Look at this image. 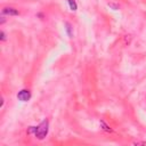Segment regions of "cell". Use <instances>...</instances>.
Here are the masks:
<instances>
[{
    "instance_id": "2",
    "label": "cell",
    "mask_w": 146,
    "mask_h": 146,
    "mask_svg": "<svg viewBox=\"0 0 146 146\" xmlns=\"http://www.w3.org/2000/svg\"><path fill=\"white\" fill-rule=\"evenodd\" d=\"M17 98H18V100H21V102H27V100H30V98H31V91H30L29 89H22L21 91H18Z\"/></svg>"
},
{
    "instance_id": "8",
    "label": "cell",
    "mask_w": 146,
    "mask_h": 146,
    "mask_svg": "<svg viewBox=\"0 0 146 146\" xmlns=\"http://www.w3.org/2000/svg\"><path fill=\"white\" fill-rule=\"evenodd\" d=\"M0 35H1V41H5V40H6V34H5L3 31L0 32Z\"/></svg>"
},
{
    "instance_id": "10",
    "label": "cell",
    "mask_w": 146,
    "mask_h": 146,
    "mask_svg": "<svg viewBox=\"0 0 146 146\" xmlns=\"http://www.w3.org/2000/svg\"><path fill=\"white\" fill-rule=\"evenodd\" d=\"M5 21H6V19H5V17H1V22H0V24H3V23H5Z\"/></svg>"
},
{
    "instance_id": "5",
    "label": "cell",
    "mask_w": 146,
    "mask_h": 146,
    "mask_svg": "<svg viewBox=\"0 0 146 146\" xmlns=\"http://www.w3.org/2000/svg\"><path fill=\"white\" fill-rule=\"evenodd\" d=\"M65 30H66V33H67V35L70 36V38H72L73 36V33H72V26H71V24L70 23H65Z\"/></svg>"
},
{
    "instance_id": "1",
    "label": "cell",
    "mask_w": 146,
    "mask_h": 146,
    "mask_svg": "<svg viewBox=\"0 0 146 146\" xmlns=\"http://www.w3.org/2000/svg\"><path fill=\"white\" fill-rule=\"evenodd\" d=\"M48 130H49V121H48L47 119H44V120H42V121L36 125V130H35L34 136H35L38 139L42 140V139H44L46 136L48 135Z\"/></svg>"
},
{
    "instance_id": "7",
    "label": "cell",
    "mask_w": 146,
    "mask_h": 146,
    "mask_svg": "<svg viewBox=\"0 0 146 146\" xmlns=\"http://www.w3.org/2000/svg\"><path fill=\"white\" fill-rule=\"evenodd\" d=\"M35 130H36V127H30L27 130V133H35Z\"/></svg>"
},
{
    "instance_id": "3",
    "label": "cell",
    "mask_w": 146,
    "mask_h": 146,
    "mask_svg": "<svg viewBox=\"0 0 146 146\" xmlns=\"http://www.w3.org/2000/svg\"><path fill=\"white\" fill-rule=\"evenodd\" d=\"M2 14L8 15V16H18L19 11H18V9L13 8V7H5V8H2Z\"/></svg>"
},
{
    "instance_id": "9",
    "label": "cell",
    "mask_w": 146,
    "mask_h": 146,
    "mask_svg": "<svg viewBox=\"0 0 146 146\" xmlns=\"http://www.w3.org/2000/svg\"><path fill=\"white\" fill-rule=\"evenodd\" d=\"M108 6H110V7H112L113 9H115V10H116V9H119V6H117V5H114V3H108Z\"/></svg>"
},
{
    "instance_id": "6",
    "label": "cell",
    "mask_w": 146,
    "mask_h": 146,
    "mask_svg": "<svg viewBox=\"0 0 146 146\" xmlns=\"http://www.w3.org/2000/svg\"><path fill=\"white\" fill-rule=\"evenodd\" d=\"M100 127H102V129H103V130H105V131H107V132H112V129H111V128H110V127H108V125H107L103 120L100 121Z\"/></svg>"
},
{
    "instance_id": "4",
    "label": "cell",
    "mask_w": 146,
    "mask_h": 146,
    "mask_svg": "<svg viewBox=\"0 0 146 146\" xmlns=\"http://www.w3.org/2000/svg\"><path fill=\"white\" fill-rule=\"evenodd\" d=\"M67 3H68L70 9H71L72 11H75V10L78 9V5H76L75 0H67Z\"/></svg>"
}]
</instances>
